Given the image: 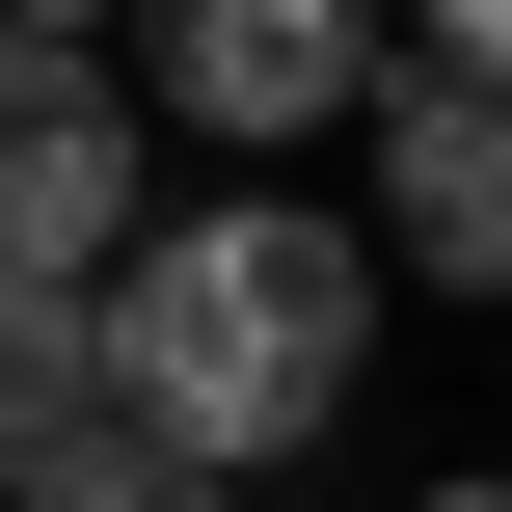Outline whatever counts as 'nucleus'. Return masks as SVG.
<instances>
[{
  "label": "nucleus",
  "mask_w": 512,
  "mask_h": 512,
  "mask_svg": "<svg viewBox=\"0 0 512 512\" xmlns=\"http://www.w3.org/2000/svg\"><path fill=\"white\" fill-rule=\"evenodd\" d=\"M351 378H378V243H351L324 189H216V216H162V243H135V324H108L135 459L243 486V459L351 432Z\"/></svg>",
  "instance_id": "nucleus-1"
},
{
  "label": "nucleus",
  "mask_w": 512,
  "mask_h": 512,
  "mask_svg": "<svg viewBox=\"0 0 512 512\" xmlns=\"http://www.w3.org/2000/svg\"><path fill=\"white\" fill-rule=\"evenodd\" d=\"M108 243H135V108H108V54L0 27V297H81Z\"/></svg>",
  "instance_id": "nucleus-2"
},
{
  "label": "nucleus",
  "mask_w": 512,
  "mask_h": 512,
  "mask_svg": "<svg viewBox=\"0 0 512 512\" xmlns=\"http://www.w3.org/2000/svg\"><path fill=\"white\" fill-rule=\"evenodd\" d=\"M135 54H162V108L189 135H351V81H378V0H135Z\"/></svg>",
  "instance_id": "nucleus-3"
},
{
  "label": "nucleus",
  "mask_w": 512,
  "mask_h": 512,
  "mask_svg": "<svg viewBox=\"0 0 512 512\" xmlns=\"http://www.w3.org/2000/svg\"><path fill=\"white\" fill-rule=\"evenodd\" d=\"M351 108H378V243H405L432 297H486L512 270V108L486 81H351Z\"/></svg>",
  "instance_id": "nucleus-4"
},
{
  "label": "nucleus",
  "mask_w": 512,
  "mask_h": 512,
  "mask_svg": "<svg viewBox=\"0 0 512 512\" xmlns=\"http://www.w3.org/2000/svg\"><path fill=\"white\" fill-rule=\"evenodd\" d=\"M135 405H108V297H0V486H54V459H108Z\"/></svg>",
  "instance_id": "nucleus-5"
},
{
  "label": "nucleus",
  "mask_w": 512,
  "mask_h": 512,
  "mask_svg": "<svg viewBox=\"0 0 512 512\" xmlns=\"http://www.w3.org/2000/svg\"><path fill=\"white\" fill-rule=\"evenodd\" d=\"M0 512H243V486H189V459H135V432H108V459H54V486H0Z\"/></svg>",
  "instance_id": "nucleus-6"
},
{
  "label": "nucleus",
  "mask_w": 512,
  "mask_h": 512,
  "mask_svg": "<svg viewBox=\"0 0 512 512\" xmlns=\"http://www.w3.org/2000/svg\"><path fill=\"white\" fill-rule=\"evenodd\" d=\"M378 27H405V81H486L512 54V0H378Z\"/></svg>",
  "instance_id": "nucleus-7"
},
{
  "label": "nucleus",
  "mask_w": 512,
  "mask_h": 512,
  "mask_svg": "<svg viewBox=\"0 0 512 512\" xmlns=\"http://www.w3.org/2000/svg\"><path fill=\"white\" fill-rule=\"evenodd\" d=\"M0 27H27V54H108V27H135V0H0Z\"/></svg>",
  "instance_id": "nucleus-8"
},
{
  "label": "nucleus",
  "mask_w": 512,
  "mask_h": 512,
  "mask_svg": "<svg viewBox=\"0 0 512 512\" xmlns=\"http://www.w3.org/2000/svg\"><path fill=\"white\" fill-rule=\"evenodd\" d=\"M432 512H486V486H432Z\"/></svg>",
  "instance_id": "nucleus-9"
}]
</instances>
